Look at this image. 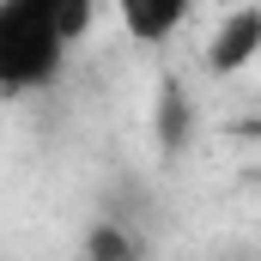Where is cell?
Here are the masks:
<instances>
[{"instance_id":"7a4b0ae2","label":"cell","mask_w":261,"mask_h":261,"mask_svg":"<svg viewBox=\"0 0 261 261\" xmlns=\"http://www.w3.org/2000/svg\"><path fill=\"white\" fill-rule=\"evenodd\" d=\"M255 49H261V12L255 6H237V12L219 18V31L206 43V73L213 79H231V73H243V67L255 61Z\"/></svg>"},{"instance_id":"6da1fadb","label":"cell","mask_w":261,"mask_h":261,"mask_svg":"<svg viewBox=\"0 0 261 261\" xmlns=\"http://www.w3.org/2000/svg\"><path fill=\"white\" fill-rule=\"evenodd\" d=\"M97 0H0V91H37L91 31Z\"/></svg>"},{"instance_id":"3957f363","label":"cell","mask_w":261,"mask_h":261,"mask_svg":"<svg viewBox=\"0 0 261 261\" xmlns=\"http://www.w3.org/2000/svg\"><path fill=\"white\" fill-rule=\"evenodd\" d=\"M116 12H122V31H128L134 43L158 49V43H170V37L189 24L195 0H116Z\"/></svg>"},{"instance_id":"5b68a950","label":"cell","mask_w":261,"mask_h":261,"mask_svg":"<svg viewBox=\"0 0 261 261\" xmlns=\"http://www.w3.org/2000/svg\"><path fill=\"white\" fill-rule=\"evenodd\" d=\"M158 134H164V146H182V134H189V103H182V91H176V85H164V103H158Z\"/></svg>"},{"instance_id":"277c9868","label":"cell","mask_w":261,"mask_h":261,"mask_svg":"<svg viewBox=\"0 0 261 261\" xmlns=\"http://www.w3.org/2000/svg\"><path fill=\"white\" fill-rule=\"evenodd\" d=\"M79 261H134V237L122 231V225H97V231L85 237Z\"/></svg>"}]
</instances>
